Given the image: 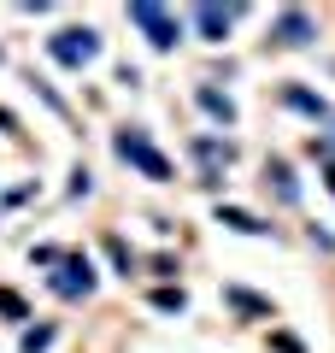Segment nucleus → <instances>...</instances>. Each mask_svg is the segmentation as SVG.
I'll list each match as a JSON object with an SVG mask.
<instances>
[{
	"label": "nucleus",
	"mask_w": 335,
	"mask_h": 353,
	"mask_svg": "<svg viewBox=\"0 0 335 353\" xmlns=\"http://www.w3.org/2000/svg\"><path fill=\"white\" fill-rule=\"evenodd\" d=\"M112 148H118V159H130L141 176H153V183H165V176H171V159H165V153L153 148L141 130H118V136H112Z\"/></svg>",
	"instance_id": "1"
},
{
	"label": "nucleus",
	"mask_w": 335,
	"mask_h": 353,
	"mask_svg": "<svg viewBox=\"0 0 335 353\" xmlns=\"http://www.w3.org/2000/svg\"><path fill=\"white\" fill-rule=\"evenodd\" d=\"M130 24H136L159 53H165V48H176V36H183V24H176L165 6H153V0H136V6H130Z\"/></svg>",
	"instance_id": "2"
},
{
	"label": "nucleus",
	"mask_w": 335,
	"mask_h": 353,
	"mask_svg": "<svg viewBox=\"0 0 335 353\" xmlns=\"http://www.w3.org/2000/svg\"><path fill=\"white\" fill-rule=\"evenodd\" d=\"M48 53L59 65H88L100 53V36H94V30H59V36L48 41Z\"/></svg>",
	"instance_id": "3"
},
{
	"label": "nucleus",
	"mask_w": 335,
	"mask_h": 353,
	"mask_svg": "<svg viewBox=\"0 0 335 353\" xmlns=\"http://www.w3.org/2000/svg\"><path fill=\"white\" fill-rule=\"evenodd\" d=\"M53 289H59V294H71V301H77V294H88V289H94V265H88L83 253L59 259V277H53Z\"/></svg>",
	"instance_id": "4"
},
{
	"label": "nucleus",
	"mask_w": 335,
	"mask_h": 353,
	"mask_svg": "<svg viewBox=\"0 0 335 353\" xmlns=\"http://www.w3.org/2000/svg\"><path fill=\"white\" fill-rule=\"evenodd\" d=\"M236 12H241V6H194V24H200L206 41H223L230 24H236Z\"/></svg>",
	"instance_id": "5"
},
{
	"label": "nucleus",
	"mask_w": 335,
	"mask_h": 353,
	"mask_svg": "<svg viewBox=\"0 0 335 353\" xmlns=\"http://www.w3.org/2000/svg\"><path fill=\"white\" fill-rule=\"evenodd\" d=\"M218 224H230V230H241V236H265L271 224H259L253 212H241V206H218Z\"/></svg>",
	"instance_id": "6"
},
{
	"label": "nucleus",
	"mask_w": 335,
	"mask_h": 353,
	"mask_svg": "<svg viewBox=\"0 0 335 353\" xmlns=\"http://www.w3.org/2000/svg\"><path fill=\"white\" fill-rule=\"evenodd\" d=\"M276 36H283L288 48H300V41H312V24H306V12H283V24H276Z\"/></svg>",
	"instance_id": "7"
},
{
	"label": "nucleus",
	"mask_w": 335,
	"mask_h": 353,
	"mask_svg": "<svg viewBox=\"0 0 335 353\" xmlns=\"http://www.w3.org/2000/svg\"><path fill=\"white\" fill-rule=\"evenodd\" d=\"M200 106H206V112H212V118H223V124H230V118H236V106L223 101L218 88H200Z\"/></svg>",
	"instance_id": "8"
},
{
	"label": "nucleus",
	"mask_w": 335,
	"mask_h": 353,
	"mask_svg": "<svg viewBox=\"0 0 335 353\" xmlns=\"http://www.w3.org/2000/svg\"><path fill=\"white\" fill-rule=\"evenodd\" d=\"M288 106H300V112H312V118H323L329 106L318 101V94H306V88H288Z\"/></svg>",
	"instance_id": "9"
},
{
	"label": "nucleus",
	"mask_w": 335,
	"mask_h": 353,
	"mask_svg": "<svg viewBox=\"0 0 335 353\" xmlns=\"http://www.w3.org/2000/svg\"><path fill=\"white\" fill-rule=\"evenodd\" d=\"M223 301H230V306H241V312H271V306H265L259 294H247V289H230Z\"/></svg>",
	"instance_id": "10"
},
{
	"label": "nucleus",
	"mask_w": 335,
	"mask_h": 353,
	"mask_svg": "<svg viewBox=\"0 0 335 353\" xmlns=\"http://www.w3.org/2000/svg\"><path fill=\"white\" fill-rule=\"evenodd\" d=\"M153 306H159V312H183V289H159V294H153Z\"/></svg>",
	"instance_id": "11"
},
{
	"label": "nucleus",
	"mask_w": 335,
	"mask_h": 353,
	"mask_svg": "<svg viewBox=\"0 0 335 353\" xmlns=\"http://www.w3.org/2000/svg\"><path fill=\"white\" fill-rule=\"evenodd\" d=\"M200 159H206V165H230V141H223V148H218V141H200Z\"/></svg>",
	"instance_id": "12"
},
{
	"label": "nucleus",
	"mask_w": 335,
	"mask_h": 353,
	"mask_svg": "<svg viewBox=\"0 0 335 353\" xmlns=\"http://www.w3.org/2000/svg\"><path fill=\"white\" fill-rule=\"evenodd\" d=\"M271 176H276V194H283V201H294V176H288V165H271Z\"/></svg>",
	"instance_id": "13"
},
{
	"label": "nucleus",
	"mask_w": 335,
	"mask_h": 353,
	"mask_svg": "<svg viewBox=\"0 0 335 353\" xmlns=\"http://www.w3.org/2000/svg\"><path fill=\"white\" fill-rule=\"evenodd\" d=\"M48 341H53V330H48V324H41V330H24V353H41Z\"/></svg>",
	"instance_id": "14"
},
{
	"label": "nucleus",
	"mask_w": 335,
	"mask_h": 353,
	"mask_svg": "<svg viewBox=\"0 0 335 353\" xmlns=\"http://www.w3.org/2000/svg\"><path fill=\"white\" fill-rule=\"evenodd\" d=\"M0 312H12V318H24V301H18V294H6V289H0Z\"/></svg>",
	"instance_id": "15"
},
{
	"label": "nucleus",
	"mask_w": 335,
	"mask_h": 353,
	"mask_svg": "<svg viewBox=\"0 0 335 353\" xmlns=\"http://www.w3.org/2000/svg\"><path fill=\"white\" fill-rule=\"evenodd\" d=\"M323 176H329V194H335V165H329V171H323Z\"/></svg>",
	"instance_id": "16"
}]
</instances>
